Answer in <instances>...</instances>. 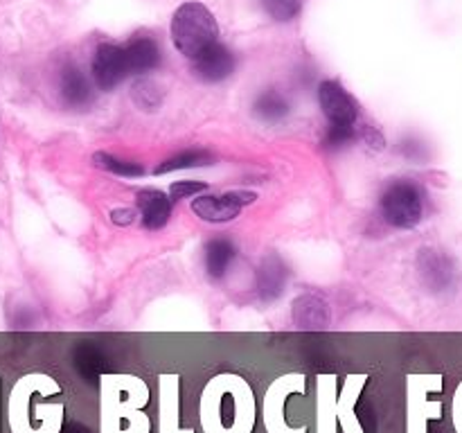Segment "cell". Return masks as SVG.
<instances>
[{
    "label": "cell",
    "instance_id": "6da1fadb",
    "mask_svg": "<svg viewBox=\"0 0 462 433\" xmlns=\"http://www.w3.org/2000/svg\"><path fill=\"white\" fill-rule=\"evenodd\" d=\"M217 36H219V27H217L215 16L206 5L185 3L174 12L171 39L185 57H199L203 50L217 43Z\"/></svg>",
    "mask_w": 462,
    "mask_h": 433
},
{
    "label": "cell",
    "instance_id": "7a4b0ae2",
    "mask_svg": "<svg viewBox=\"0 0 462 433\" xmlns=\"http://www.w3.org/2000/svg\"><path fill=\"white\" fill-rule=\"evenodd\" d=\"M382 216L393 228H415L424 216V192L409 179H397L383 189Z\"/></svg>",
    "mask_w": 462,
    "mask_h": 433
},
{
    "label": "cell",
    "instance_id": "3957f363",
    "mask_svg": "<svg viewBox=\"0 0 462 433\" xmlns=\"http://www.w3.org/2000/svg\"><path fill=\"white\" fill-rule=\"evenodd\" d=\"M257 198L255 192H246V189H233L226 194H208V197H199L192 201L194 215L201 216L203 221H212V224H224V221L237 219L244 206L253 203Z\"/></svg>",
    "mask_w": 462,
    "mask_h": 433
},
{
    "label": "cell",
    "instance_id": "277c9868",
    "mask_svg": "<svg viewBox=\"0 0 462 433\" xmlns=\"http://www.w3.org/2000/svg\"><path fill=\"white\" fill-rule=\"evenodd\" d=\"M93 77L95 84L102 90H113L129 77V66H126L125 45L102 43L97 45L93 57Z\"/></svg>",
    "mask_w": 462,
    "mask_h": 433
},
{
    "label": "cell",
    "instance_id": "5b68a950",
    "mask_svg": "<svg viewBox=\"0 0 462 433\" xmlns=\"http://www.w3.org/2000/svg\"><path fill=\"white\" fill-rule=\"evenodd\" d=\"M319 102L329 124H355L359 117V104L338 81H323L319 86Z\"/></svg>",
    "mask_w": 462,
    "mask_h": 433
},
{
    "label": "cell",
    "instance_id": "8992f818",
    "mask_svg": "<svg viewBox=\"0 0 462 433\" xmlns=\"http://www.w3.org/2000/svg\"><path fill=\"white\" fill-rule=\"evenodd\" d=\"M194 61V75L199 79L208 81V84H217V81H224L233 75L235 70V54L226 48L224 43H212L210 48L203 50L199 57L192 59Z\"/></svg>",
    "mask_w": 462,
    "mask_h": 433
},
{
    "label": "cell",
    "instance_id": "52a82bcc",
    "mask_svg": "<svg viewBox=\"0 0 462 433\" xmlns=\"http://www.w3.org/2000/svg\"><path fill=\"white\" fill-rule=\"evenodd\" d=\"M59 93H61V102L66 104L70 111H86L90 104L95 102L93 86H90L88 77L77 68L75 63H68L61 70V79H59Z\"/></svg>",
    "mask_w": 462,
    "mask_h": 433
},
{
    "label": "cell",
    "instance_id": "ba28073f",
    "mask_svg": "<svg viewBox=\"0 0 462 433\" xmlns=\"http://www.w3.org/2000/svg\"><path fill=\"white\" fill-rule=\"evenodd\" d=\"M293 325L302 332H319L329 325V305L319 293H302L293 300Z\"/></svg>",
    "mask_w": 462,
    "mask_h": 433
},
{
    "label": "cell",
    "instance_id": "9c48e42d",
    "mask_svg": "<svg viewBox=\"0 0 462 433\" xmlns=\"http://www.w3.org/2000/svg\"><path fill=\"white\" fill-rule=\"evenodd\" d=\"M135 206L140 210V221L147 230L162 228L171 216V198L161 189H143V192H138Z\"/></svg>",
    "mask_w": 462,
    "mask_h": 433
},
{
    "label": "cell",
    "instance_id": "30bf717a",
    "mask_svg": "<svg viewBox=\"0 0 462 433\" xmlns=\"http://www.w3.org/2000/svg\"><path fill=\"white\" fill-rule=\"evenodd\" d=\"M129 75H147L161 66V45L149 36H135L125 45Z\"/></svg>",
    "mask_w": 462,
    "mask_h": 433
},
{
    "label": "cell",
    "instance_id": "8fae6325",
    "mask_svg": "<svg viewBox=\"0 0 462 433\" xmlns=\"http://www.w3.org/2000/svg\"><path fill=\"white\" fill-rule=\"evenodd\" d=\"M287 280V264L278 255H269L262 260L260 269H257V291L264 300H275V298L282 296Z\"/></svg>",
    "mask_w": 462,
    "mask_h": 433
},
{
    "label": "cell",
    "instance_id": "7c38bea8",
    "mask_svg": "<svg viewBox=\"0 0 462 433\" xmlns=\"http://www.w3.org/2000/svg\"><path fill=\"white\" fill-rule=\"evenodd\" d=\"M237 248L228 237H212L206 244V271L212 280H221L228 273Z\"/></svg>",
    "mask_w": 462,
    "mask_h": 433
},
{
    "label": "cell",
    "instance_id": "4fadbf2b",
    "mask_svg": "<svg viewBox=\"0 0 462 433\" xmlns=\"http://www.w3.org/2000/svg\"><path fill=\"white\" fill-rule=\"evenodd\" d=\"M420 273L431 289H445L451 280V262L438 251H422L420 255Z\"/></svg>",
    "mask_w": 462,
    "mask_h": 433
},
{
    "label": "cell",
    "instance_id": "5bb4252c",
    "mask_svg": "<svg viewBox=\"0 0 462 433\" xmlns=\"http://www.w3.org/2000/svg\"><path fill=\"white\" fill-rule=\"evenodd\" d=\"M253 111H255V115L260 120L280 122L289 115V102L280 90L269 88L257 95L255 104H253Z\"/></svg>",
    "mask_w": 462,
    "mask_h": 433
},
{
    "label": "cell",
    "instance_id": "9a60e30c",
    "mask_svg": "<svg viewBox=\"0 0 462 433\" xmlns=\"http://www.w3.org/2000/svg\"><path fill=\"white\" fill-rule=\"evenodd\" d=\"M212 162H215V156L208 149H185V152L176 153L170 161L158 165L156 174H167V171L174 170H189V167H206L212 165Z\"/></svg>",
    "mask_w": 462,
    "mask_h": 433
},
{
    "label": "cell",
    "instance_id": "2e32d148",
    "mask_svg": "<svg viewBox=\"0 0 462 433\" xmlns=\"http://www.w3.org/2000/svg\"><path fill=\"white\" fill-rule=\"evenodd\" d=\"M93 162L97 167H102V170L111 171V174L122 176V179H138V176L144 174L143 165H138V162L122 161V158L111 156V153H106V152H97V153H95Z\"/></svg>",
    "mask_w": 462,
    "mask_h": 433
},
{
    "label": "cell",
    "instance_id": "e0dca14e",
    "mask_svg": "<svg viewBox=\"0 0 462 433\" xmlns=\"http://www.w3.org/2000/svg\"><path fill=\"white\" fill-rule=\"evenodd\" d=\"M75 365L81 373V377L95 379L104 370V356L99 355L97 347L81 343L75 347Z\"/></svg>",
    "mask_w": 462,
    "mask_h": 433
},
{
    "label": "cell",
    "instance_id": "ac0fdd59",
    "mask_svg": "<svg viewBox=\"0 0 462 433\" xmlns=\"http://www.w3.org/2000/svg\"><path fill=\"white\" fill-rule=\"evenodd\" d=\"M356 138H359V134H356L355 124H329L323 135V147L329 149V152H337V149L355 143Z\"/></svg>",
    "mask_w": 462,
    "mask_h": 433
},
{
    "label": "cell",
    "instance_id": "d6986e66",
    "mask_svg": "<svg viewBox=\"0 0 462 433\" xmlns=\"http://www.w3.org/2000/svg\"><path fill=\"white\" fill-rule=\"evenodd\" d=\"M262 7L273 21H291L300 14L302 0H262Z\"/></svg>",
    "mask_w": 462,
    "mask_h": 433
},
{
    "label": "cell",
    "instance_id": "ffe728a7",
    "mask_svg": "<svg viewBox=\"0 0 462 433\" xmlns=\"http://www.w3.org/2000/svg\"><path fill=\"white\" fill-rule=\"evenodd\" d=\"M134 99L140 108L144 111H156L161 106V93H158V86L153 81L143 79L134 86Z\"/></svg>",
    "mask_w": 462,
    "mask_h": 433
},
{
    "label": "cell",
    "instance_id": "44dd1931",
    "mask_svg": "<svg viewBox=\"0 0 462 433\" xmlns=\"http://www.w3.org/2000/svg\"><path fill=\"white\" fill-rule=\"evenodd\" d=\"M208 185L199 183V180H179V183H171L170 188V198L171 201H180V198L197 197L199 192H206Z\"/></svg>",
    "mask_w": 462,
    "mask_h": 433
},
{
    "label": "cell",
    "instance_id": "7402d4cb",
    "mask_svg": "<svg viewBox=\"0 0 462 433\" xmlns=\"http://www.w3.org/2000/svg\"><path fill=\"white\" fill-rule=\"evenodd\" d=\"M111 219H113V224H117V226H129L131 221H134V210H129V207H117V210H113L111 212Z\"/></svg>",
    "mask_w": 462,
    "mask_h": 433
},
{
    "label": "cell",
    "instance_id": "603a6c76",
    "mask_svg": "<svg viewBox=\"0 0 462 433\" xmlns=\"http://www.w3.org/2000/svg\"><path fill=\"white\" fill-rule=\"evenodd\" d=\"M66 433H90V428L84 427V424H79V422H72V424H68Z\"/></svg>",
    "mask_w": 462,
    "mask_h": 433
}]
</instances>
